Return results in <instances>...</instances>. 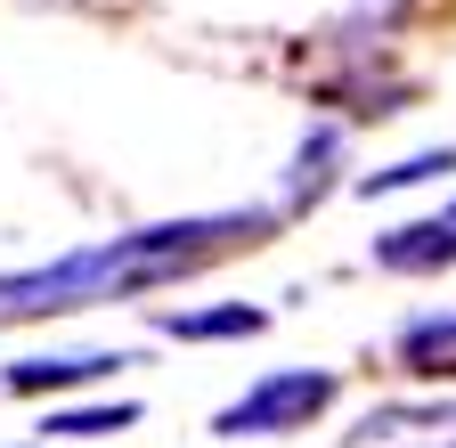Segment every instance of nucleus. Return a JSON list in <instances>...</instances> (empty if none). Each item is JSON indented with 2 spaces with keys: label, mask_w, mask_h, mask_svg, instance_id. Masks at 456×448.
<instances>
[{
  "label": "nucleus",
  "mask_w": 456,
  "mask_h": 448,
  "mask_svg": "<svg viewBox=\"0 0 456 448\" xmlns=\"http://www.w3.org/2000/svg\"><path fill=\"white\" fill-rule=\"evenodd\" d=\"M432 448H456V440H432Z\"/></svg>",
  "instance_id": "obj_11"
},
{
  "label": "nucleus",
  "mask_w": 456,
  "mask_h": 448,
  "mask_svg": "<svg viewBox=\"0 0 456 448\" xmlns=\"http://www.w3.org/2000/svg\"><path fill=\"white\" fill-rule=\"evenodd\" d=\"M391 359L416 383H456V318H408L399 343H391Z\"/></svg>",
  "instance_id": "obj_5"
},
{
  "label": "nucleus",
  "mask_w": 456,
  "mask_h": 448,
  "mask_svg": "<svg viewBox=\"0 0 456 448\" xmlns=\"http://www.w3.org/2000/svg\"><path fill=\"white\" fill-rule=\"evenodd\" d=\"M139 367L131 351H49V359H9L0 367V391H25V400H41V391H82V383H106Z\"/></svg>",
  "instance_id": "obj_3"
},
{
  "label": "nucleus",
  "mask_w": 456,
  "mask_h": 448,
  "mask_svg": "<svg viewBox=\"0 0 456 448\" xmlns=\"http://www.w3.org/2000/svg\"><path fill=\"white\" fill-rule=\"evenodd\" d=\"M277 229V212H196V220H155V229L82 245L49 269H17L0 277V318H57V310H90V302H123V294H155L171 277H196L204 261L261 245Z\"/></svg>",
  "instance_id": "obj_1"
},
{
  "label": "nucleus",
  "mask_w": 456,
  "mask_h": 448,
  "mask_svg": "<svg viewBox=\"0 0 456 448\" xmlns=\"http://www.w3.org/2000/svg\"><path fill=\"white\" fill-rule=\"evenodd\" d=\"M375 269H391V277L456 269V212H440V220H408V229H383V237H375Z\"/></svg>",
  "instance_id": "obj_4"
},
{
  "label": "nucleus",
  "mask_w": 456,
  "mask_h": 448,
  "mask_svg": "<svg viewBox=\"0 0 456 448\" xmlns=\"http://www.w3.org/2000/svg\"><path fill=\"white\" fill-rule=\"evenodd\" d=\"M334 400H342L334 367H277V375H261L245 391V400H228L212 416V432L220 440H285V432H310Z\"/></svg>",
  "instance_id": "obj_2"
},
{
  "label": "nucleus",
  "mask_w": 456,
  "mask_h": 448,
  "mask_svg": "<svg viewBox=\"0 0 456 448\" xmlns=\"http://www.w3.org/2000/svg\"><path fill=\"white\" fill-rule=\"evenodd\" d=\"M139 424V400H98V408H49L41 432L57 440H106V432H131Z\"/></svg>",
  "instance_id": "obj_9"
},
{
  "label": "nucleus",
  "mask_w": 456,
  "mask_h": 448,
  "mask_svg": "<svg viewBox=\"0 0 456 448\" xmlns=\"http://www.w3.org/2000/svg\"><path fill=\"white\" fill-rule=\"evenodd\" d=\"M440 172H456V147H424V155H408V163H391V172H367L359 196H399V188H424V180H440Z\"/></svg>",
  "instance_id": "obj_10"
},
{
  "label": "nucleus",
  "mask_w": 456,
  "mask_h": 448,
  "mask_svg": "<svg viewBox=\"0 0 456 448\" xmlns=\"http://www.w3.org/2000/svg\"><path fill=\"white\" fill-rule=\"evenodd\" d=\"M334 163H342V131L318 123V131L294 147V172H285V212H310V204L334 188Z\"/></svg>",
  "instance_id": "obj_6"
},
{
  "label": "nucleus",
  "mask_w": 456,
  "mask_h": 448,
  "mask_svg": "<svg viewBox=\"0 0 456 448\" xmlns=\"http://www.w3.org/2000/svg\"><path fill=\"white\" fill-rule=\"evenodd\" d=\"M155 326L180 334V343H237V334H261L269 326V310L261 302H220V310H163Z\"/></svg>",
  "instance_id": "obj_7"
},
{
  "label": "nucleus",
  "mask_w": 456,
  "mask_h": 448,
  "mask_svg": "<svg viewBox=\"0 0 456 448\" xmlns=\"http://www.w3.org/2000/svg\"><path fill=\"white\" fill-rule=\"evenodd\" d=\"M399 432H456V400H399V408H367L351 440H399Z\"/></svg>",
  "instance_id": "obj_8"
}]
</instances>
